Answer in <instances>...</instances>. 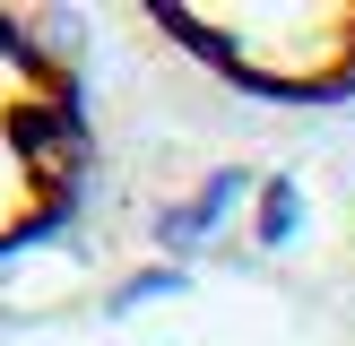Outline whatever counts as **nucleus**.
<instances>
[{
	"mask_svg": "<svg viewBox=\"0 0 355 346\" xmlns=\"http://www.w3.org/2000/svg\"><path fill=\"white\" fill-rule=\"evenodd\" d=\"M121 35L182 52V69L260 104H347L355 95V0L286 9H121Z\"/></svg>",
	"mask_w": 355,
	"mask_h": 346,
	"instance_id": "2",
	"label": "nucleus"
},
{
	"mask_svg": "<svg viewBox=\"0 0 355 346\" xmlns=\"http://www.w3.org/2000/svg\"><path fill=\"white\" fill-rule=\"evenodd\" d=\"M96 173L87 26L61 9H0V260L61 234Z\"/></svg>",
	"mask_w": 355,
	"mask_h": 346,
	"instance_id": "1",
	"label": "nucleus"
}]
</instances>
